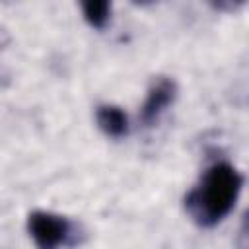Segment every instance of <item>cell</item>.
I'll use <instances>...</instances> for the list:
<instances>
[{"label": "cell", "instance_id": "obj_1", "mask_svg": "<svg viewBox=\"0 0 249 249\" xmlns=\"http://www.w3.org/2000/svg\"><path fill=\"white\" fill-rule=\"evenodd\" d=\"M241 189V171L230 161H214L202 171L198 183L187 193L185 210L200 228H212L233 210Z\"/></svg>", "mask_w": 249, "mask_h": 249}, {"label": "cell", "instance_id": "obj_3", "mask_svg": "<svg viewBox=\"0 0 249 249\" xmlns=\"http://www.w3.org/2000/svg\"><path fill=\"white\" fill-rule=\"evenodd\" d=\"M175 97H177V84L173 78H167V76L154 78L146 91V99L140 107V115H138L140 123L144 126L156 124L160 121V117L175 101Z\"/></svg>", "mask_w": 249, "mask_h": 249}, {"label": "cell", "instance_id": "obj_5", "mask_svg": "<svg viewBox=\"0 0 249 249\" xmlns=\"http://www.w3.org/2000/svg\"><path fill=\"white\" fill-rule=\"evenodd\" d=\"M82 14L91 27L103 29L111 19V2H82Z\"/></svg>", "mask_w": 249, "mask_h": 249}, {"label": "cell", "instance_id": "obj_4", "mask_svg": "<svg viewBox=\"0 0 249 249\" xmlns=\"http://www.w3.org/2000/svg\"><path fill=\"white\" fill-rule=\"evenodd\" d=\"M95 123L101 128V132L109 138H123L130 130L128 115L119 105L111 103H103L95 109Z\"/></svg>", "mask_w": 249, "mask_h": 249}, {"label": "cell", "instance_id": "obj_2", "mask_svg": "<svg viewBox=\"0 0 249 249\" xmlns=\"http://www.w3.org/2000/svg\"><path fill=\"white\" fill-rule=\"evenodd\" d=\"M27 231L37 249L68 247L76 235V228L66 216L49 210H33L27 216Z\"/></svg>", "mask_w": 249, "mask_h": 249}]
</instances>
